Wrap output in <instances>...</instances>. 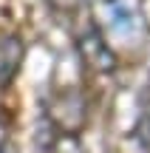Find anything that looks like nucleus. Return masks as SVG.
I'll list each match as a JSON object with an SVG mask.
<instances>
[{"label":"nucleus","instance_id":"20e7f679","mask_svg":"<svg viewBox=\"0 0 150 153\" xmlns=\"http://www.w3.org/2000/svg\"><path fill=\"white\" fill-rule=\"evenodd\" d=\"M82 3L85 0H48V6L57 11H77V9H82Z\"/></svg>","mask_w":150,"mask_h":153},{"label":"nucleus","instance_id":"f257e3e1","mask_svg":"<svg viewBox=\"0 0 150 153\" xmlns=\"http://www.w3.org/2000/svg\"><path fill=\"white\" fill-rule=\"evenodd\" d=\"M99 23L102 34L116 43H136L145 34V9L142 0H99Z\"/></svg>","mask_w":150,"mask_h":153},{"label":"nucleus","instance_id":"f03ea898","mask_svg":"<svg viewBox=\"0 0 150 153\" xmlns=\"http://www.w3.org/2000/svg\"><path fill=\"white\" fill-rule=\"evenodd\" d=\"M79 54H82L85 65H91L94 71H113L116 68V57H113V48L108 45V37L102 34V28L96 23H88L79 34Z\"/></svg>","mask_w":150,"mask_h":153},{"label":"nucleus","instance_id":"7ed1b4c3","mask_svg":"<svg viewBox=\"0 0 150 153\" xmlns=\"http://www.w3.org/2000/svg\"><path fill=\"white\" fill-rule=\"evenodd\" d=\"M20 62H23V43H20V37L0 40V85H6V82L17 74Z\"/></svg>","mask_w":150,"mask_h":153},{"label":"nucleus","instance_id":"39448f33","mask_svg":"<svg viewBox=\"0 0 150 153\" xmlns=\"http://www.w3.org/2000/svg\"><path fill=\"white\" fill-rule=\"evenodd\" d=\"M139 139L150 148V105L145 108V114H142V122H139Z\"/></svg>","mask_w":150,"mask_h":153}]
</instances>
